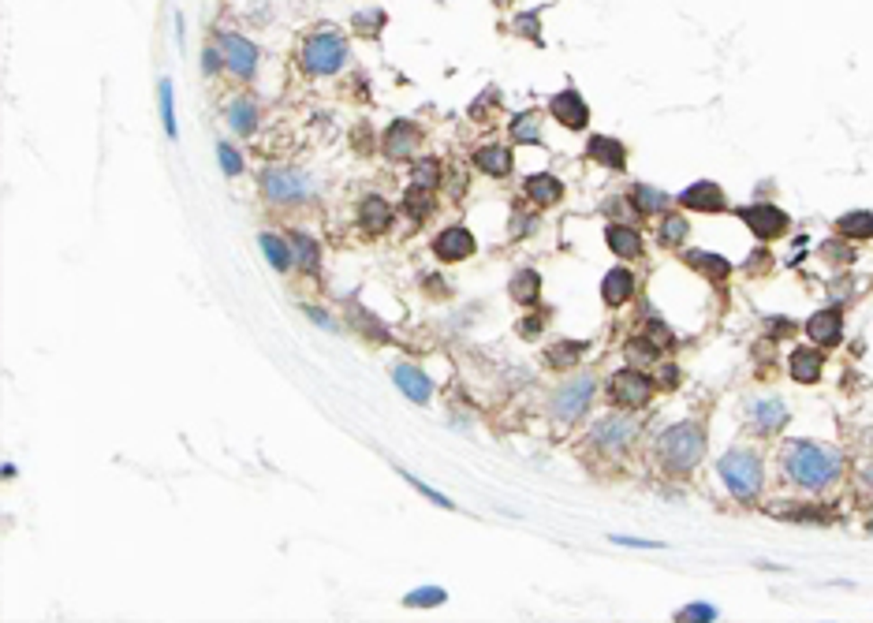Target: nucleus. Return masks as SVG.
<instances>
[{
    "instance_id": "obj_23",
    "label": "nucleus",
    "mask_w": 873,
    "mask_h": 623,
    "mask_svg": "<svg viewBox=\"0 0 873 623\" xmlns=\"http://www.w3.org/2000/svg\"><path fill=\"white\" fill-rule=\"evenodd\" d=\"M590 157L597 161V165H605V168H623L628 165V149H623V142H616V138H605V135H593L590 138Z\"/></svg>"
},
{
    "instance_id": "obj_28",
    "label": "nucleus",
    "mask_w": 873,
    "mask_h": 623,
    "mask_svg": "<svg viewBox=\"0 0 873 623\" xmlns=\"http://www.w3.org/2000/svg\"><path fill=\"white\" fill-rule=\"evenodd\" d=\"M683 262L690 269H698V272H706V277H713V280H720V277H728V272H732L728 258H717V254H706V251H687Z\"/></svg>"
},
{
    "instance_id": "obj_4",
    "label": "nucleus",
    "mask_w": 873,
    "mask_h": 623,
    "mask_svg": "<svg viewBox=\"0 0 873 623\" xmlns=\"http://www.w3.org/2000/svg\"><path fill=\"white\" fill-rule=\"evenodd\" d=\"M298 64H303L307 75H336L347 64V41L336 31H317L314 38L303 41V53H298Z\"/></svg>"
},
{
    "instance_id": "obj_25",
    "label": "nucleus",
    "mask_w": 873,
    "mask_h": 623,
    "mask_svg": "<svg viewBox=\"0 0 873 623\" xmlns=\"http://www.w3.org/2000/svg\"><path fill=\"white\" fill-rule=\"evenodd\" d=\"M258 243H262V251H265V262L277 269V272H288L291 269V262H295V251H291V239H281V236H272V232H262L258 236Z\"/></svg>"
},
{
    "instance_id": "obj_50",
    "label": "nucleus",
    "mask_w": 873,
    "mask_h": 623,
    "mask_svg": "<svg viewBox=\"0 0 873 623\" xmlns=\"http://www.w3.org/2000/svg\"><path fill=\"white\" fill-rule=\"evenodd\" d=\"M493 4H496V8H508V4H512V0H493Z\"/></svg>"
},
{
    "instance_id": "obj_26",
    "label": "nucleus",
    "mask_w": 873,
    "mask_h": 623,
    "mask_svg": "<svg viewBox=\"0 0 873 623\" xmlns=\"http://www.w3.org/2000/svg\"><path fill=\"white\" fill-rule=\"evenodd\" d=\"M474 165H478L482 172H489V176H508V172H512V149L508 146H482L478 154H474Z\"/></svg>"
},
{
    "instance_id": "obj_18",
    "label": "nucleus",
    "mask_w": 873,
    "mask_h": 623,
    "mask_svg": "<svg viewBox=\"0 0 873 623\" xmlns=\"http://www.w3.org/2000/svg\"><path fill=\"white\" fill-rule=\"evenodd\" d=\"M635 295V272L631 269H609L605 280H601V298L609 307H619L628 303V298Z\"/></svg>"
},
{
    "instance_id": "obj_42",
    "label": "nucleus",
    "mask_w": 873,
    "mask_h": 623,
    "mask_svg": "<svg viewBox=\"0 0 873 623\" xmlns=\"http://www.w3.org/2000/svg\"><path fill=\"white\" fill-rule=\"evenodd\" d=\"M404 478H407V482H411V485H414V489H418L422 496H426V501H433L437 508H456V504H452V501H448V496H444V493H437V489H430L426 482H418L414 475H404Z\"/></svg>"
},
{
    "instance_id": "obj_22",
    "label": "nucleus",
    "mask_w": 873,
    "mask_h": 623,
    "mask_svg": "<svg viewBox=\"0 0 873 623\" xmlns=\"http://www.w3.org/2000/svg\"><path fill=\"white\" fill-rule=\"evenodd\" d=\"M605 239H609V251L619 254V258H638L642 254V236H638V228H628V224H609Z\"/></svg>"
},
{
    "instance_id": "obj_9",
    "label": "nucleus",
    "mask_w": 873,
    "mask_h": 623,
    "mask_svg": "<svg viewBox=\"0 0 873 623\" xmlns=\"http://www.w3.org/2000/svg\"><path fill=\"white\" fill-rule=\"evenodd\" d=\"M739 217L746 220V228H751L758 239H777L788 228V213L777 209V206H746V209H739Z\"/></svg>"
},
{
    "instance_id": "obj_2",
    "label": "nucleus",
    "mask_w": 873,
    "mask_h": 623,
    "mask_svg": "<svg viewBox=\"0 0 873 623\" xmlns=\"http://www.w3.org/2000/svg\"><path fill=\"white\" fill-rule=\"evenodd\" d=\"M706 456V430L698 422H680L657 437V459L672 475H687Z\"/></svg>"
},
{
    "instance_id": "obj_43",
    "label": "nucleus",
    "mask_w": 873,
    "mask_h": 623,
    "mask_svg": "<svg viewBox=\"0 0 873 623\" xmlns=\"http://www.w3.org/2000/svg\"><path fill=\"white\" fill-rule=\"evenodd\" d=\"M676 619H717V609L713 605H687V609H680L676 612Z\"/></svg>"
},
{
    "instance_id": "obj_27",
    "label": "nucleus",
    "mask_w": 873,
    "mask_h": 623,
    "mask_svg": "<svg viewBox=\"0 0 873 623\" xmlns=\"http://www.w3.org/2000/svg\"><path fill=\"white\" fill-rule=\"evenodd\" d=\"M228 123H232L236 135H254V128H258V105L246 102V97H236L232 109H228Z\"/></svg>"
},
{
    "instance_id": "obj_8",
    "label": "nucleus",
    "mask_w": 873,
    "mask_h": 623,
    "mask_svg": "<svg viewBox=\"0 0 873 623\" xmlns=\"http://www.w3.org/2000/svg\"><path fill=\"white\" fill-rule=\"evenodd\" d=\"M638 437V422L635 418H605L593 426V444L605 448V452H623L631 448Z\"/></svg>"
},
{
    "instance_id": "obj_41",
    "label": "nucleus",
    "mask_w": 873,
    "mask_h": 623,
    "mask_svg": "<svg viewBox=\"0 0 873 623\" xmlns=\"http://www.w3.org/2000/svg\"><path fill=\"white\" fill-rule=\"evenodd\" d=\"M512 31L522 34V38H530V41H541V34H538V15H534V12H530V15H515Z\"/></svg>"
},
{
    "instance_id": "obj_1",
    "label": "nucleus",
    "mask_w": 873,
    "mask_h": 623,
    "mask_svg": "<svg viewBox=\"0 0 873 623\" xmlns=\"http://www.w3.org/2000/svg\"><path fill=\"white\" fill-rule=\"evenodd\" d=\"M780 467L806 493H825L843 478V452L814 441H788L780 448Z\"/></svg>"
},
{
    "instance_id": "obj_31",
    "label": "nucleus",
    "mask_w": 873,
    "mask_h": 623,
    "mask_svg": "<svg viewBox=\"0 0 873 623\" xmlns=\"http://www.w3.org/2000/svg\"><path fill=\"white\" fill-rule=\"evenodd\" d=\"M291 251H295V262L303 265L307 272H317V262H321V251H317V243H314V236H307V232H295L291 236Z\"/></svg>"
},
{
    "instance_id": "obj_21",
    "label": "nucleus",
    "mask_w": 873,
    "mask_h": 623,
    "mask_svg": "<svg viewBox=\"0 0 873 623\" xmlns=\"http://www.w3.org/2000/svg\"><path fill=\"white\" fill-rule=\"evenodd\" d=\"M527 198L534 206H557L560 198H564V183L557 180V176H548V172H538V176H530L527 180Z\"/></svg>"
},
{
    "instance_id": "obj_34",
    "label": "nucleus",
    "mask_w": 873,
    "mask_h": 623,
    "mask_svg": "<svg viewBox=\"0 0 873 623\" xmlns=\"http://www.w3.org/2000/svg\"><path fill=\"white\" fill-rule=\"evenodd\" d=\"M512 138L515 142H541V120L538 112H522L512 120Z\"/></svg>"
},
{
    "instance_id": "obj_40",
    "label": "nucleus",
    "mask_w": 873,
    "mask_h": 623,
    "mask_svg": "<svg viewBox=\"0 0 873 623\" xmlns=\"http://www.w3.org/2000/svg\"><path fill=\"white\" fill-rule=\"evenodd\" d=\"M217 157H220V168H224V176H239V172H243V157L236 154V149L232 146H217Z\"/></svg>"
},
{
    "instance_id": "obj_44",
    "label": "nucleus",
    "mask_w": 873,
    "mask_h": 623,
    "mask_svg": "<svg viewBox=\"0 0 873 623\" xmlns=\"http://www.w3.org/2000/svg\"><path fill=\"white\" fill-rule=\"evenodd\" d=\"M355 22L362 27V34H370L366 27H373V34H378V27L385 22V15H381V12H362V15H355Z\"/></svg>"
},
{
    "instance_id": "obj_37",
    "label": "nucleus",
    "mask_w": 873,
    "mask_h": 623,
    "mask_svg": "<svg viewBox=\"0 0 873 623\" xmlns=\"http://www.w3.org/2000/svg\"><path fill=\"white\" fill-rule=\"evenodd\" d=\"M411 180H414V187H426V191H433V187L441 183V165H437L433 157L418 161V165H414V172H411Z\"/></svg>"
},
{
    "instance_id": "obj_38",
    "label": "nucleus",
    "mask_w": 873,
    "mask_h": 623,
    "mask_svg": "<svg viewBox=\"0 0 873 623\" xmlns=\"http://www.w3.org/2000/svg\"><path fill=\"white\" fill-rule=\"evenodd\" d=\"M444 597H448V593H444L441 586H422V590H411V593H407V605H411V609H426V605L433 609V605H444Z\"/></svg>"
},
{
    "instance_id": "obj_46",
    "label": "nucleus",
    "mask_w": 873,
    "mask_h": 623,
    "mask_svg": "<svg viewBox=\"0 0 873 623\" xmlns=\"http://www.w3.org/2000/svg\"><path fill=\"white\" fill-rule=\"evenodd\" d=\"M307 317H314L321 329H336V321H333V317H329L325 310H317V307H307Z\"/></svg>"
},
{
    "instance_id": "obj_48",
    "label": "nucleus",
    "mask_w": 873,
    "mask_h": 623,
    "mask_svg": "<svg viewBox=\"0 0 873 623\" xmlns=\"http://www.w3.org/2000/svg\"><path fill=\"white\" fill-rule=\"evenodd\" d=\"M217 64H220V60H217V53H213V49H206V53H202V71H206V75H213V71H217Z\"/></svg>"
},
{
    "instance_id": "obj_47",
    "label": "nucleus",
    "mask_w": 873,
    "mask_h": 623,
    "mask_svg": "<svg viewBox=\"0 0 873 623\" xmlns=\"http://www.w3.org/2000/svg\"><path fill=\"white\" fill-rule=\"evenodd\" d=\"M538 329H541V317H527V321H522V325H519V333L527 336V340H530V336H538Z\"/></svg>"
},
{
    "instance_id": "obj_3",
    "label": "nucleus",
    "mask_w": 873,
    "mask_h": 623,
    "mask_svg": "<svg viewBox=\"0 0 873 623\" xmlns=\"http://www.w3.org/2000/svg\"><path fill=\"white\" fill-rule=\"evenodd\" d=\"M717 475L725 478L728 493L739 504H754L758 493H762V482H765V467H762V456L754 452V448H732V452L717 463Z\"/></svg>"
},
{
    "instance_id": "obj_16",
    "label": "nucleus",
    "mask_w": 873,
    "mask_h": 623,
    "mask_svg": "<svg viewBox=\"0 0 873 623\" xmlns=\"http://www.w3.org/2000/svg\"><path fill=\"white\" fill-rule=\"evenodd\" d=\"M414 149H418V128L407 123V120H396L392 128L385 131V154L392 161H400V157H411Z\"/></svg>"
},
{
    "instance_id": "obj_49",
    "label": "nucleus",
    "mask_w": 873,
    "mask_h": 623,
    "mask_svg": "<svg viewBox=\"0 0 873 623\" xmlns=\"http://www.w3.org/2000/svg\"><path fill=\"white\" fill-rule=\"evenodd\" d=\"M862 485H866V489H869V493H873V463H869V467H866V470H862Z\"/></svg>"
},
{
    "instance_id": "obj_20",
    "label": "nucleus",
    "mask_w": 873,
    "mask_h": 623,
    "mask_svg": "<svg viewBox=\"0 0 873 623\" xmlns=\"http://www.w3.org/2000/svg\"><path fill=\"white\" fill-rule=\"evenodd\" d=\"M788 422V407L780 404V400H758L754 407H751V426L758 430V433H777L780 426Z\"/></svg>"
},
{
    "instance_id": "obj_29",
    "label": "nucleus",
    "mask_w": 873,
    "mask_h": 623,
    "mask_svg": "<svg viewBox=\"0 0 873 623\" xmlns=\"http://www.w3.org/2000/svg\"><path fill=\"white\" fill-rule=\"evenodd\" d=\"M631 202H635L638 213H661V209H668V194L650 187V183H635L631 187Z\"/></svg>"
},
{
    "instance_id": "obj_32",
    "label": "nucleus",
    "mask_w": 873,
    "mask_h": 623,
    "mask_svg": "<svg viewBox=\"0 0 873 623\" xmlns=\"http://www.w3.org/2000/svg\"><path fill=\"white\" fill-rule=\"evenodd\" d=\"M579 355H586V343L579 340H560V343H553L545 352V359H548V366H575L579 362Z\"/></svg>"
},
{
    "instance_id": "obj_6",
    "label": "nucleus",
    "mask_w": 873,
    "mask_h": 623,
    "mask_svg": "<svg viewBox=\"0 0 873 623\" xmlns=\"http://www.w3.org/2000/svg\"><path fill=\"white\" fill-rule=\"evenodd\" d=\"M654 392H657V385L646 378L642 369H619V373H612V381H609V396H612V404H619V407H628V411H635V407H646L654 400Z\"/></svg>"
},
{
    "instance_id": "obj_39",
    "label": "nucleus",
    "mask_w": 873,
    "mask_h": 623,
    "mask_svg": "<svg viewBox=\"0 0 873 623\" xmlns=\"http://www.w3.org/2000/svg\"><path fill=\"white\" fill-rule=\"evenodd\" d=\"M628 359H631V362H654V359H661V347H657L654 340L638 336V340L628 343Z\"/></svg>"
},
{
    "instance_id": "obj_33",
    "label": "nucleus",
    "mask_w": 873,
    "mask_h": 623,
    "mask_svg": "<svg viewBox=\"0 0 873 623\" xmlns=\"http://www.w3.org/2000/svg\"><path fill=\"white\" fill-rule=\"evenodd\" d=\"M404 209H407L411 220H426V217L433 213V198H430V191H426V187H411V191L404 194Z\"/></svg>"
},
{
    "instance_id": "obj_17",
    "label": "nucleus",
    "mask_w": 873,
    "mask_h": 623,
    "mask_svg": "<svg viewBox=\"0 0 873 623\" xmlns=\"http://www.w3.org/2000/svg\"><path fill=\"white\" fill-rule=\"evenodd\" d=\"M788 369L799 385H814L821 378V369H825V359H821V352H814V347H795L791 359H788Z\"/></svg>"
},
{
    "instance_id": "obj_19",
    "label": "nucleus",
    "mask_w": 873,
    "mask_h": 623,
    "mask_svg": "<svg viewBox=\"0 0 873 623\" xmlns=\"http://www.w3.org/2000/svg\"><path fill=\"white\" fill-rule=\"evenodd\" d=\"M359 220H362V228L370 236H381V232H388V224H392V206L385 202V198L370 194L366 202L359 206Z\"/></svg>"
},
{
    "instance_id": "obj_10",
    "label": "nucleus",
    "mask_w": 873,
    "mask_h": 623,
    "mask_svg": "<svg viewBox=\"0 0 873 623\" xmlns=\"http://www.w3.org/2000/svg\"><path fill=\"white\" fill-rule=\"evenodd\" d=\"M220 60L246 79V75H254V67H258V49L239 34H220Z\"/></svg>"
},
{
    "instance_id": "obj_24",
    "label": "nucleus",
    "mask_w": 873,
    "mask_h": 623,
    "mask_svg": "<svg viewBox=\"0 0 873 623\" xmlns=\"http://www.w3.org/2000/svg\"><path fill=\"white\" fill-rule=\"evenodd\" d=\"M508 291H512L515 303L534 307L538 298H541V277H538V269H515V277H512Z\"/></svg>"
},
{
    "instance_id": "obj_11",
    "label": "nucleus",
    "mask_w": 873,
    "mask_h": 623,
    "mask_svg": "<svg viewBox=\"0 0 873 623\" xmlns=\"http://www.w3.org/2000/svg\"><path fill=\"white\" fill-rule=\"evenodd\" d=\"M680 206L683 209H694V213H725L728 209V198H725V191H720L713 180H702V183H694V187H687L680 194Z\"/></svg>"
},
{
    "instance_id": "obj_5",
    "label": "nucleus",
    "mask_w": 873,
    "mask_h": 623,
    "mask_svg": "<svg viewBox=\"0 0 873 623\" xmlns=\"http://www.w3.org/2000/svg\"><path fill=\"white\" fill-rule=\"evenodd\" d=\"M593 396H597V378H593V373H579V378H571V381H564L557 388L553 414L564 418V422H575V418H583L590 411Z\"/></svg>"
},
{
    "instance_id": "obj_15",
    "label": "nucleus",
    "mask_w": 873,
    "mask_h": 623,
    "mask_svg": "<svg viewBox=\"0 0 873 623\" xmlns=\"http://www.w3.org/2000/svg\"><path fill=\"white\" fill-rule=\"evenodd\" d=\"M806 333L817 347H836L840 336H843V314L840 310H817L810 321H806Z\"/></svg>"
},
{
    "instance_id": "obj_13",
    "label": "nucleus",
    "mask_w": 873,
    "mask_h": 623,
    "mask_svg": "<svg viewBox=\"0 0 873 623\" xmlns=\"http://www.w3.org/2000/svg\"><path fill=\"white\" fill-rule=\"evenodd\" d=\"M548 112H553V120H560L564 128H571V131H583L586 123H590V109H586V102H583L575 90L557 93L553 102H548Z\"/></svg>"
},
{
    "instance_id": "obj_12",
    "label": "nucleus",
    "mask_w": 873,
    "mask_h": 623,
    "mask_svg": "<svg viewBox=\"0 0 873 623\" xmlns=\"http://www.w3.org/2000/svg\"><path fill=\"white\" fill-rule=\"evenodd\" d=\"M392 381H396V388H400L411 404H426L430 396H433V381L418 366H411V362H396L392 366Z\"/></svg>"
},
{
    "instance_id": "obj_35",
    "label": "nucleus",
    "mask_w": 873,
    "mask_h": 623,
    "mask_svg": "<svg viewBox=\"0 0 873 623\" xmlns=\"http://www.w3.org/2000/svg\"><path fill=\"white\" fill-rule=\"evenodd\" d=\"M657 236H661V246H680V243L687 239V220H683V217H676V213L664 217Z\"/></svg>"
},
{
    "instance_id": "obj_45",
    "label": "nucleus",
    "mask_w": 873,
    "mask_h": 623,
    "mask_svg": "<svg viewBox=\"0 0 873 623\" xmlns=\"http://www.w3.org/2000/svg\"><path fill=\"white\" fill-rule=\"evenodd\" d=\"M616 545H635V549H661V541H646V538H612Z\"/></svg>"
},
{
    "instance_id": "obj_36",
    "label": "nucleus",
    "mask_w": 873,
    "mask_h": 623,
    "mask_svg": "<svg viewBox=\"0 0 873 623\" xmlns=\"http://www.w3.org/2000/svg\"><path fill=\"white\" fill-rule=\"evenodd\" d=\"M157 97H161V120H165V131L176 138V102H172V83L161 79L157 86Z\"/></svg>"
},
{
    "instance_id": "obj_7",
    "label": "nucleus",
    "mask_w": 873,
    "mask_h": 623,
    "mask_svg": "<svg viewBox=\"0 0 873 623\" xmlns=\"http://www.w3.org/2000/svg\"><path fill=\"white\" fill-rule=\"evenodd\" d=\"M262 191L272 198V202H298V198L310 191V183H307L303 172H295V168H269L262 176Z\"/></svg>"
},
{
    "instance_id": "obj_14",
    "label": "nucleus",
    "mask_w": 873,
    "mask_h": 623,
    "mask_svg": "<svg viewBox=\"0 0 873 623\" xmlns=\"http://www.w3.org/2000/svg\"><path fill=\"white\" fill-rule=\"evenodd\" d=\"M433 254L441 262H463L474 254V236L467 228H444L437 239H433Z\"/></svg>"
},
{
    "instance_id": "obj_30",
    "label": "nucleus",
    "mask_w": 873,
    "mask_h": 623,
    "mask_svg": "<svg viewBox=\"0 0 873 623\" xmlns=\"http://www.w3.org/2000/svg\"><path fill=\"white\" fill-rule=\"evenodd\" d=\"M836 228H840L847 239H869V236H873V213H869V209H855V213L840 217Z\"/></svg>"
}]
</instances>
